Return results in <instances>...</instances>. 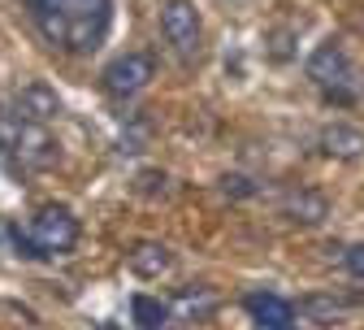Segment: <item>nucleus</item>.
<instances>
[{
	"mask_svg": "<svg viewBox=\"0 0 364 330\" xmlns=\"http://www.w3.org/2000/svg\"><path fill=\"white\" fill-rule=\"evenodd\" d=\"M304 74L312 78V87L321 91L330 105H355V96H360L355 66H351V57H347V48H343L338 39H326L321 48L308 57Z\"/></svg>",
	"mask_w": 364,
	"mask_h": 330,
	"instance_id": "obj_3",
	"label": "nucleus"
},
{
	"mask_svg": "<svg viewBox=\"0 0 364 330\" xmlns=\"http://www.w3.org/2000/svg\"><path fill=\"white\" fill-rule=\"evenodd\" d=\"M22 5L39 35L70 57L96 53L113 22V0H22Z\"/></svg>",
	"mask_w": 364,
	"mask_h": 330,
	"instance_id": "obj_1",
	"label": "nucleus"
},
{
	"mask_svg": "<svg viewBox=\"0 0 364 330\" xmlns=\"http://www.w3.org/2000/svg\"><path fill=\"white\" fill-rule=\"evenodd\" d=\"M360 304H364V300H347V296H334V292H312V296L299 300L295 313H299L304 321H316V326H343V321L355 317Z\"/></svg>",
	"mask_w": 364,
	"mask_h": 330,
	"instance_id": "obj_7",
	"label": "nucleus"
},
{
	"mask_svg": "<svg viewBox=\"0 0 364 330\" xmlns=\"http://www.w3.org/2000/svg\"><path fill=\"white\" fill-rule=\"evenodd\" d=\"M243 304H247V313L260 321V330H295V304H287L282 296H273V292H252Z\"/></svg>",
	"mask_w": 364,
	"mask_h": 330,
	"instance_id": "obj_8",
	"label": "nucleus"
},
{
	"mask_svg": "<svg viewBox=\"0 0 364 330\" xmlns=\"http://www.w3.org/2000/svg\"><path fill=\"white\" fill-rule=\"evenodd\" d=\"M161 31H165V39L173 43V53L182 61H196L200 57L204 26H200V14H196L191 0H161Z\"/></svg>",
	"mask_w": 364,
	"mask_h": 330,
	"instance_id": "obj_5",
	"label": "nucleus"
},
{
	"mask_svg": "<svg viewBox=\"0 0 364 330\" xmlns=\"http://www.w3.org/2000/svg\"><path fill=\"white\" fill-rule=\"evenodd\" d=\"M139 192H148V196L165 192V174H161V170H148V174H139Z\"/></svg>",
	"mask_w": 364,
	"mask_h": 330,
	"instance_id": "obj_18",
	"label": "nucleus"
},
{
	"mask_svg": "<svg viewBox=\"0 0 364 330\" xmlns=\"http://www.w3.org/2000/svg\"><path fill=\"white\" fill-rule=\"evenodd\" d=\"M282 213L304 222V226H316V222H326L330 217V205L321 192H312V187H299V192H287L282 196Z\"/></svg>",
	"mask_w": 364,
	"mask_h": 330,
	"instance_id": "obj_10",
	"label": "nucleus"
},
{
	"mask_svg": "<svg viewBox=\"0 0 364 330\" xmlns=\"http://www.w3.org/2000/svg\"><path fill=\"white\" fill-rule=\"evenodd\" d=\"M221 187H225V196H252V192H256V187H252L247 178H225Z\"/></svg>",
	"mask_w": 364,
	"mask_h": 330,
	"instance_id": "obj_19",
	"label": "nucleus"
},
{
	"mask_svg": "<svg viewBox=\"0 0 364 330\" xmlns=\"http://www.w3.org/2000/svg\"><path fill=\"white\" fill-rule=\"evenodd\" d=\"M321 153L326 157H338V161H355L364 157V130L347 126V122H334L321 130Z\"/></svg>",
	"mask_w": 364,
	"mask_h": 330,
	"instance_id": "obj_11",
	"label": "nucleus"
},
{
	"mask_svg": "<svg viewBox=\"0 0 364 330\" xmlns=\"http://www.w3.org/2000/svg\"><path fill=\"white\" fill-rule=\"evenodd\" d=\"M14 244L22 257H65L74 244H78V217L65 209V205H43L31 226H14Z\"/></svg>",
	"mask_w": 364,
	"mask_h": 330,
	"instance_id": "obj_2",
	"label": "nucleus"
},
{
	"mask_svg": "<svg viewBox=\"0 0 364 330\" xmlns=\"http://www.w3.org/2000/svg\"><path fill=\"white\" fill-rule=\"evenodd\" d=\"M18 113L31 118V122H48V118L61 113V100H57V91L48 83H26L18 91Z\"/></svg>",
	"mask_w": 364,
	"mask_h": 330,
	"instance_id": "obj_9",
	"label": "nucleus"
},
{
	"mask_svg": "<svg viewBox=\"0 0 364 330\" xmlns=\"http://www.w3.org/2000/svg\"><path fill=\"white\" fill-rule=\"evenodd\" d=\"M144 139H148V122H134V126L122 135V153H139Z\"/></svg>",
	"mask_w": 364,
	"mask_h": 330,
	"instance_id": "obj_15",
	"label": "nucleus"
},
{
	"mask_svg": "<svg viewBox=\"0 0 364 330\" xmlns=\"http://www.w3.org/2000/svg\"><path fill=\"white\" fill-rule=\"evenodd\" d=\"M126 265L139 274V278H161V274L173 265V257H169V248H165V244L144 239V244H134V248L126 252Z\"/></svg>",
	"mask_w": 364,
	"mask_h": 330,
	"instance_id": "obj_12",
	"label": "nucleus"
},
{
	"mask_svg": "<svg viewBox=\"0 0 364 330\" xmlns=\"http://www.w3.org/2000/svg\"><path fill=\"white\" fill-rule=\"evenodd\" d=\"M152 74H156V66H152L148 53H126V57L109 61L100 78H105V91H109V96L130 100V96H139V91L152 83Z\"/></svg>",
	"mask_w": 364,
	"mask_h": 330,
	"instance_id": "obj_6",
	"label": "nucleus"
},
{
	"mask_svg": "<svg viewBox=\"0 0 364 330\" xmlns=\"http://www.w3.org/2000/svg\"><path fill=\"white\" fill-rule=\"evenodd\" d=\"M178 309L187 317H208L217 309V292L213 287H182L178 292Z\"/></svg>",
	"mask_w": 364,
	"mask_h": 330,
	"instance_id": "obj_14",
	"label": "nucleus"
},
{
	"mask_svg": "<svg viewBox=\"0 0 364 330\" xmlns=\"http://www.w3.org/2000/svg\"><path fill=\"white\" fill-rule=\"evenodd\" d=\"M0 153L18 157L22 170H53L61 157L57 139L43 130V122H31L22 113H14V118L0 113Z\"/></svg>",
	"mask_w": 364,
	"mask_h": 330,
	"instance_id": "obj_4",
	"label": "nucleus"
},
{
	"mask_svg": "<svg viewBox=\"0 0 364 330\" xmlns=\"http://www.w3.org/2000/svg\"><path fill=\"white\" fill-rule=\"evenodd\" d=\"M130 317H134V326H139V330H165L169 309L161 300H152V296H134L130 300Z\"/></svg>",
	"mask_w": 364,
	"mask_h": 330,
	"instance_id": "obj_13",
	"label": "nucleus"
},
{
	"mask_svg": "<svg viewBox=\"0 0 364 330\" xmlns=\"http://www.w3.org/2000/svg\"><path fill=\"white\" fill-rule=\"evenodd\" d=\"M291 35H295V31H269V53H273V61H287V57H291V48H287Z\"/></svg>",
	"mask_w": 364,
	"mask_h": 330,
	"instance_id": "obj_17",
	"label": "nucleus"
},
{
	"mask_svg": "<svg viewBox=\"0 0 364 330\" xmlns=\"http://www.w3.org/2000/svg\"><path fill=\"white\" fill-rule=\"evenodd\" d=\"M343 265H347L351 278H364V244H351V248L343 252Z\"/></svg>",
	"mask_w": 364,
	"mask_h": 330,
	"instance_id": "obj_16",
	"label": "nucleus"
}]
</instances>
